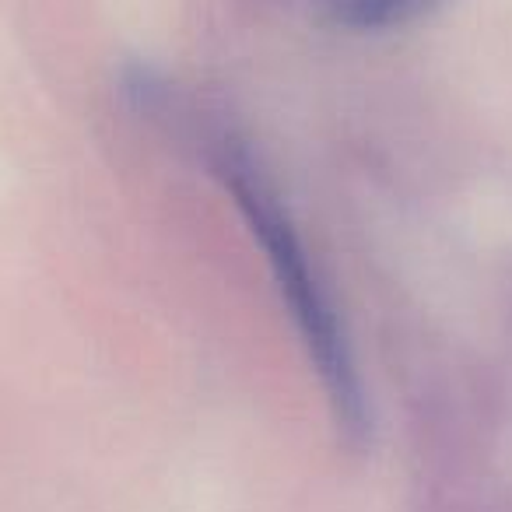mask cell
<instances>
[{
    "label": "cell",
    "instance_id": "cell-1",
    "mask_svg": "<svg viewBox=\"0 0 512 512\" xmlns=\"http://www.w3.org/2000/svg\"><path fill=\"white\" fill-rule=\"evenodd\" d=\"M225 179L235 193V204L242 207L246 221L253 225L256 239L264 242L267 260L274 267V278L281 285V295L292 306V316L299 323L302 337H306L309 351H313V362L323 376L330 400H334V411L341 418V425L348 432H362V390H358L355 369H351L348 348H344L341 327H337V316L330 309L327 295H323L316 274L309 271V256L302 253L299 239H295L292 225L281 214V207L274 204V197L267 193V186L256 179V172L249 169V162L232 158L225 165Z\"/></svg>",
    "mask_w": 512,
    "mask_h": 512
},
{
    "label": "cell",
    "instance_id": "cell-2",
    "mask_svg": "<svg viewBox=\"0 0 512 512\" xmlns=\"http://www.w3.org/2000/svg\"><path fill=\"white\" fill-rule=\"evenodd\" d=\"M435 8V0H330V15L348 29H393L421 18Z\"/></svg>",
    "mask_w": 512,
    "mask_h": 512
}]
</instances>
